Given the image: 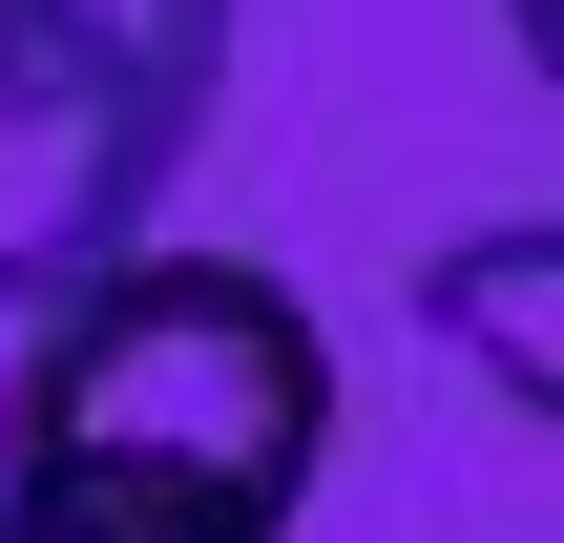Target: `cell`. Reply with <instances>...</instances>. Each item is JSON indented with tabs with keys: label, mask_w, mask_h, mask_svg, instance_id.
<instances>
[{
	"label": "cell",
	"mask_w": 564,
	"mask_h": 543,
	"mask_svg": "<svg viewBox=\"0 0 564 543\" xmlns=\"http://www.w3.org/2000/svg\"><path fill=\"white\" fill-rule=\"evenodd\" d=\"M419 335L481 377V419H564V230L502 209V230H440L419 272Z\"/></svg>",
	"instance_id": "obj_3"
},
{
	"label": "cell",
	"mask_w": 564,
	"mask_h": 543,
	"mask_svg": "<svg viewBox=\"0 0 564 543\" xmlns=\"http://www.w3.org/2000/svg\"><path fill=\"white\" fill-rule=\"evenodd\" d=\"M0 543H230V523H147V502H21V481H0Z\"/></svg>",
	"instance_id": "obj_4"
},
{
	"label": "cell",
	"mask_w": 564,
	"mask_h": 543,
	"mask_svg": "<svg viewBox=\"0 0 564 543\" xmlns=\"http://www.w3.org/2000/svg\"><path fill=\"white\" fill-rule=\"evenodd\" d=\"M230 84V0H0V293L147 251L188 126Z\"/></svg>",
	"instance_id": "obj_2"
},
{
	"label": "cell",
	"mask_w": 564,
	"mask_h": 543,
	"mask_svg": "<svg viewBox=\"0 0 564 543\" xmlns=\"http://www.w3.org/2000/svg\"><path fill=\"white\" fill-rule=\"evenodd\" d=\"M0 481L21 502H147V523L293 543V502L335 481V335L293 272L251 251H105L21 314L0 356Z\"/></svg>",
	"instance_id": "obj_1"
}]
</instances>
